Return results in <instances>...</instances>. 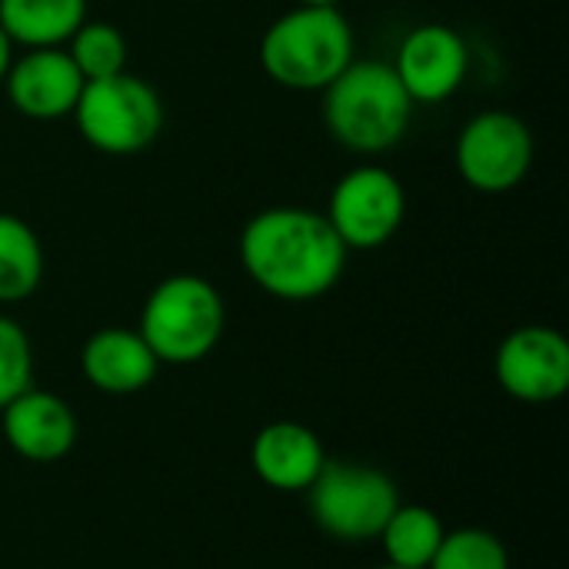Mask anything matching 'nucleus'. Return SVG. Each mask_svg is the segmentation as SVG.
<instances>
[{"label":"nucleus","mask_w":569,"mask_h":569,"mask_svg":"<svg viewBox=\"0 0 569 569\" xmlns=\"http://www.w3.org/2000/svg\"><path fill=\"white\" fill-rule=\"evenodd\" d=\"M13 57H17V47H13V40L0 30V83H3V77H7V70H10V63H13Z\"/></svg>","instance_id":"21"},{"label":"nucleus","mask_w":569,"mask_h":569,"mask_svg":"<svg viewBox=\"0 0 569 569\" xmlns=\"http://www.w3.org/2000/svg\"><path fill=\"white\" fill-rule=\"evenodd\" d=\"M347 253L320 210L290 203L253 213L237 240L243 273L287 303L327 297L347 270Z\"/></svg>","instance_id":"1"},{"label":"nucleus","mask_w":569,"mask_h":569,"mask_svg":"<svg viewBox=\"0 0 569 569\" xmlns=\"http://www.w3.org/2000/svg\"><path fill=\"white\" fill-rule=\"evenodd\" d=\"M253 473L280 493H307L327 463L320 437L293 420L267 423L250 443Z\"/></svg>","instance_id":"14"},{"label":"nucleus","mask_w":569,"mask_h":569,"mask_svg":"<svg viewBox=\"0 0 569 569\" xmlns=\"http://www.w3.org/2000/svg\"><path fill=\"white\" fill-rule=\"evenodd\" d=\"M83 83L87 80L70 60L67 47H33L13 57L0 87L20 117L47 123L73 113Z\"/></svg>","instance_id":"11"},{"label":"nucleus","mask_w":569,"mask_h":569,"mask_svg":"<svg viewBox=\"0 0 569 569\" xmlns=\"http://www.w3.org/2000/svg\"><path fill=\"white\" fill-rule=\"evenodd\" d=\"M377 569H403V567H390V563H387V567H377Z\"/></svg>","instance_id":"23"},{"label":"nucleus","mask_w":569,"mask_h":569,"mask_svg":"<svg viewBox=\"0 0 569 569\" xmlns=\"http://www.w3.org/2000/svg\"><path fill=\"white\" fill-rule=\"evenodd\" d=\"M140 337L160 363L190 367L207 360L227 330L223 293L197 273L160 280L140 310Z\"/></svg>","instance_id":"4"},{"label":"nucleus","mask_w":569,"mask_h":569,"mask_svg":"<svg viewBox=\"0 0 569 569\" xmlns=\"http://www.w3.org/2000/svg\"><path fill=\"white\" fill-rule=\"evenodd\" d=\"M317 527L340 543L377 540L400 507L397 483L367 463L327 460L307 490Z\"/></svg>","instance_id":"6"},{"label":"nucleus","mask_w":569,"mask_h":569,"mask_svg":"<svg viewBox=\"0 0 569 569\" xmlns=\"http://www.w3.org/2000/svg\"><path fill=\"white\" fill-rule=\"evenodd\" d=\"M83 80H100L127 70V40L110 20H83L77 33L63 43Z\"/></svg>","instance_id":"18"},{"label":"nucleus","mask_w":569,"mask_h":569,"mask_svg":"<svg viewBox=\"0 0 569 569\" xmlns=\"http://www.w3.org/2000/svg\"><path fill=\"white\" fill-rule=\"evenodd\" d=\"M293 3H300V7H337L340 0H293Z\"/></svg>","instance_id":"22"},{"label":"nucleus","mask_w":569,"mask_h":569,"mask_svg":"<svg viewBox=\"0 0 569 569\" xmlns=\"http://www.w3.org/2000/svg\"><path fill=\"white\" fill-rule=\"evenodd\" d=\"M443 537H447L443 520L430 507H420V503L403 507L400 503L377 540L383 543V553H387L390 567L427 569L430 560L437 557Z\"/></svg>","instance_id":"17"},{"label":"nucleus","mask_w":569,"mask_h":569,"mask_svg":"<svg viewBox=\"0 0 569 569\" xmlns=\"http://www.w3.org/2000/svg\"><path fill=\"white\" fill-rule=\"evenodd\" d=\"M70 117L83 143L110 157H130L160 137L167 110L150 80L120 70L113 77L87 80Z\"/></svg>","instance_id":"5"},{"label":"nucleus","mask_w":569,"mask_h":569,"mask_svg":"<svg viewBox=\"0 0 569 569\" xmlns=\"http://www.w3.org/2000/svg\"><path fill=\"white\" fill-rule=\"evenodd\" d=\"M43 280V243L37 230L0 210V303H23L40 290Z\"/></svg>","instance_id":"16"},{"label":"nucleus","mask_w":569,"mask_h":569,"mask_svg":"<svg viewBox=\"0 0 569 569\" xmlns=\"http://www.w3.org/2000/svg\"><path fill=\"white\" fill-rule=\"evenodd\" d=\"M453 163L477 193H510L533 167V133L510 110H483L460 127Z\"/></svg>","instance_id":"8"},{"label":"nucleus","mask_w":569,"mask_h":569,"mask_svg":"<svg viewBox=\"0 0 569 569\" xmlns=\"http://www.w3.org/2000/svg\"><path fill=\"white\" fill-rule=\"evenodd\" d=\"M323 217L347 250H380L407 220V190L393 170L360 163L333 183Z\"/></svg>","instance_id":"7"},{"label":"nucleus","mask_w":569,"mask_h":569,"mask_svg":"<svg viewBox=\"0 0 569 569\" xmlns=\"http://www.w3.org/2000/svg\"><path fill=\"white\" fill-rule=\"evenodd\" d=\"M497 380L520 403H553L569 390V340L557 327H517L497 347Z\"/></svg>","instance_id":"9"},{"label":"nucleus","mask_w":569,"mask_h":569,"mask_svg":"<svg viewBox=\"0 0 569 569\" xmlns=\"http://www.w3.org/2000/svg\"><path fill=\"white\" fill-rule=\"evenodd\" d=\"M320 93L330 137L353 153H387L413 123L417 103L387 60L353 57Z\"/></svg>","instance_id":"2"},{"label":"nucleus","mask_w":569,"mask_h":569,"mask_svg":"<svg viewBox=\"0 0 569 569\" xmlns=\"http://www.w3.org/2000/svg\"><path fill=\"white\" fill-rule=\"evenodd\" d=\"M0 430L10 450L30 463H57L77 443V417L70 403L40 387H27L0 410Z\"/></svg>","instance_id":"12"},{"label":"nucleus","mask_w":569,"mask_h":569,"mask_svg":"<svg viewBox=\"0 0 569 569\" xmlns=\"http://www.w3.org/2000/svg\"><path fill=\"white\" fill-rule=\"evenodd\" d=\"M427 569H510V553L490 530H453L443 537Z\"/></svg>","instance_id":"19"},{"label":"nucleus","mask_w":569,"mask_h":569,"mask_svg":"<svg viewBox=\"0 0 569 569\" xmlns=\"http://www.w3.org/2000/svg\"><path fill=\"white\" fill-rule=\"evenodd\" d=\"M353 57L357 33L340 7L293 3L260 37L263 73L287 90H323Z\"/></svg>","instance_id":"3"},{"label":"nucleus","mask_w":569,"mask_h":569,"mask_svg":"<svg viewBox=\"0 0 569 569\" xmlns=\"http://www.w3.org/2000/svg\"><path fill=\"white\" fill-rule=\"evenodd\" d=\"M33 387V347L27 330L0 313V410Z\"/></svg>","instance_id":"20"},{"label":"nucleus","mask_w":569,"mask_h":569,"mask_svg":"<svg viewBox=\"0 0 569 569\" xmlns=\"http://www.w3.org/2000/svg\"><path fill=\"white\" fill-rule=\"evenodd\" d=\"M390 67L413 103H443L470 73V47L450 23H420L400 40Z\"/></svg>","instance_id":"10"},{"label":"nucleus","mask_w":569,"mask_h":569,"mask_svg":"<svg viewBox=\"0 0 569 569\" xmlns=\"http://www.w3.org/2000/svg\"><path fill=\"white\" fill-rule=\"evenodd\" d=\"M87 20V0H0V30L13 47H63Z\"/></svg>","instance_id":"15"},{"label":"nucleus","mask_w":569,"mask_h":569,"mask_svg":"<svg viewBox=\"0 0 569 569\" xmlns=\"http://www.w3.org/2000/svg\"><path fill=\"white\" fill-rule=\"evenodd\" d=\"M160 360L130 327H103L87 337L80 347V373L83 380L110 397H130L153 383Z\"/></svg>","instance_id":"13"}]
</instances>
